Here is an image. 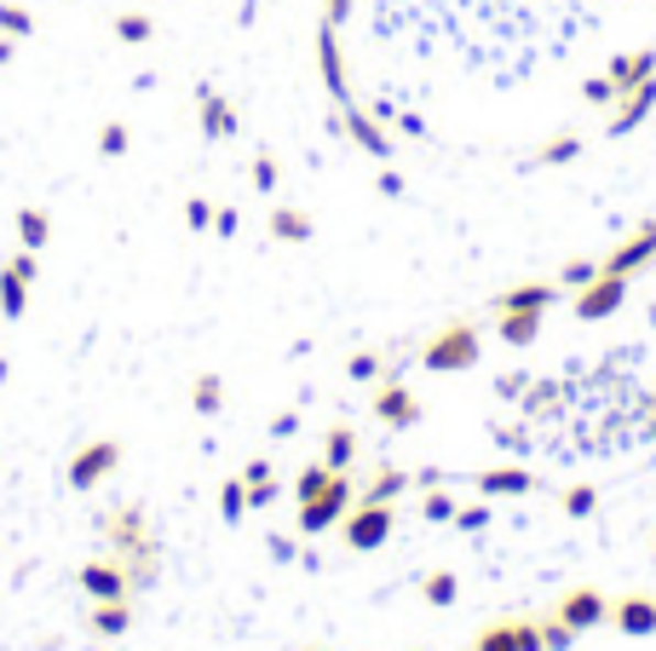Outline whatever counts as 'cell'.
I'll use <instances>...</instances> for the list:
<instances>
[{
  "mask_svg": "<svg viewBox=\"0 0 656 651\" xmlns=\"http://www.w3.org/2000/svg\"><path fill=\"white\" fill-rule=\"evenodd\" d=\"M0 387H7V364H0Z\"/></svg>",
  "mask_w": 656,
  "mask_h": 651,
  "instance_id": "cell-57",
  "label": "cell"
},
{
  "mask_svg": "<svg viewBox=\"0 0 656 651\" xmlns=\"http://www.w3.org/2000/svg\"><path fill=\"white\" fill-rule=\"evenodd\" d=\"M116 467H121V444H116V438H98V444H87L81 456L69 462V485H75V490H98Z\"/></svg>",
  "mask_w": 656,
  "mask_h": 651,
  "instance_id": "cell-7",
  "label": "cell"
},
{
  "mask_svg": "<svg viewBox=\"0 0 656 651\" xmlns=\"http://www.w3.org/2000/svg\"><path fill=\"white\" fill-rule=\"evenodd\" d=\"M656 110V82H639V87H627L622 98H616V110H611V133L622 139V133H634L639 121Z\"/></svg>",
  "mask_w": 656,
  "mask_h": 651,
  "instance_id": "cell-11",
  "label": "cell"
},
{
  "mask_svg": "<svg viewBox=\"0 0 656 651\" xmlns=\"http://www.w3.org/2000/svg\"><path fill=\"white\" fill-rule=\"evenodd\" d=\"M645 415H650V444H656V392H650V404H645Z\"/></svg>",
  "mask_w": 656,
  "mask_h": 651,
  "instance_id": "cell-56",
  "label": "cell"
},
{
  "mask_svg": "<svg viewBox=\"0 0 656 651\" xmlns=\"http://www.w3.org/2000/svg\"><path fill=\"white\" fill-rule=\"evenodd\" d=\"M456 524H461V531H490V508H484V502L456 508Z\"/></svg>",
  "mask_w": 656,
  "mask_h": 651,
  "instance_id": "cell-42",
  "label": "cell"
},
{
  "mask_svg": "<svg viewBox=\"0 0 656 651\" xmlns=\"http://www.w3.org/2000/svg\"><path fill=\"white\" fill-rule=\"evenodd\" d=\"M604 75H611L616 98H622L627 87H639V82H656V46H639V53H622V58H611V64H604Z\"/></svg>",
  "mask_w": 656,
  "mask_h": 651,
  "instance_id": "cell-13",
  "label": "cell"
},
{
  "mask_svg": "<svg viewBox=\"0 0 656 651\" xmlns=\"http://www.w3.org/2000/svg\"><path fill=\"white\" fill-rule=\"evenodd\" d=\"M81 588H87V599H128L133 588H128V565L121 560H92V565H81Z\"/></svg>",
  "mask_w": 656,
  "mask_h": 651,
  "instance_id": "cell-10",
  "label": "cell"
},
{
  "mask_svg": "<svg viewBox=\"0 0 656 651\" xmlns=\"http://www.w3.org/2000/svg\"><path fill=\"white\" fill-rule=\"evenodd\" d=\"M351 7H358V0H322V23H335V30H340V23L351 18Z\"/></svg>",
  "mask_w": 656,
  "mask_h": 651,
  "instance_id": "cell-46",
  "label": "cell"
},
{
  "mask_svg": "<svg viewBox=\"0 0 656 651\" xmlns=\"http://www.w3.org/2000/svg\"><path fill=\"white\" fill-rule=\"evenodd\" d=\"M351 508H358V490H351L346 473H335L317 502H299V536H328V531H340V519H346Z\"/></svg>",
  "mask_w": 656,
  "mask_h": 651,
  "instance_id": "cell-2",
  "label": "cell"
},
{
  "mask_svg": "<svg viewBox=\"0 0 656 651\" xmlns=\"http://www.w3.org/2000/svg\"><path fill=\"white\" fill-rule=\"evenodd\" d=\"M260 479H271V462H248L242 467V485H260Z\"/></svg>",
  "mask_w": 656,
  "mask_h": 651,
  "instance_id": "cell-51",
  "label": "cell"
},
{
  "mask_svg": "<svg viewBox=\"0 0 656 651\" xmlns=\"http://www.w3.org/2000/svg\"><path fill=\"white\" fill-rule=\"evenodd\" d=\"M420 594H426V606H456V594H461V583H456V571H433V577L420 583Z\"/></svg>",
  "mask_w": 656,
  "mask_h": 651,
  "instance_id": "cell-30",
  "label": "cell"
},
{
  "mask_svg": "<svg viewBox=\"0 0 656 651\" xmlns=\"http://www.w3.org/2000/svg\"><path fill=\"white\" fill-rule=\"evenodd\" d=\"M374 421H386L392 433H403V427H415V421H420L415 392L403 387L397 375H386V381H374Z\"/></svg>",
  "mask_w": 656,
  "mask_h": 651,
  "instance_id": "cell-6",
  "label": "cell"
},
{
  "mask_svg": "<svg viewBox=\"0 0 656 651\" xmlns=\"http://www.w3.org/2000/svg\"><path fill=\"white\" fill-rule=\"evenodd\" d=\"M518 404H524L529 421H547V415L565 410V387H559V381H529V392L518 398Z\"/></svg>",
  "mask_w": 656,
  "mask_h": 651,
  "instance_id": "cell-22",
  "label": "cell"
},
{
  "mask_svg": "<svg viewBox=\"0 0 656 651\" xmlns=\"http://www.w3.org/2000/svg\"><path fill=\"white\" fill-rule=\"evenodd\" d=\"M190 410L196 415H219L225 410V381H219V375H201V381L190 387Z\"/></svg>",
  "mask_w": 656,
  "mask_h": 651,
  "instance_id": "cell-27",
  "label": "cell"
},
{
  "mask_svg": "<svg viewBox=\"0 0 656 651\" xmlns=\"http://www.w3.org/2000/svg\"><path fill=\"white\" fill-rule=\"evenodd\" d=\"M593 508H599V490H593V485L565 490V513H570V519H593Z\"/></svg>",
  "mask_w": 656,
  "mask_h": 651,
  "instance_id": "cell-37",
  "label": "cell"
},
{
  "mask_svg": "<svg viewBox=\"0 0 656 651\" xmlns=\"http://www.w3.org/2000/svg\"><path fill=\"white\" fill-rule=\"evenodd\" d=\"M322 462L335 467V473H346L351 462H358V433H351V427H335V433L322 438Z\"/></svg>",
  "mask_w": 656,
  "mask_h": 651,
  "instance_id": "cell-25",
  "label": "cell"
},
{
  "mask_svg": "<svg viewBox=\"0 0 656 651\" xmlns=\"http://www.w3.org/2000/svg\"><path fill=\"white\" fill-rule=\"evenodd\" d=\"M18 237H23V248H35V254H41L46 237H53V219H46L41 208H23L18 214Z\"/></svg>",
  "mask_w": 656,
  "mask_h": 651,
  "instance_id": "cell-29",
  "label": "cell"
},
{
  "mask_svg": "<svg viewBox=\"0 0 656 651\" xmlns=\"http://www.w3.org/2000/svg\"><path fill=\"white\" fill-rule=\"evenodd\" d=\"M0 35H12V41L35 35V18L23 12V7H7V0H0Z\"/></svg>",
  "mask_w": 656,
  "mask_h": 651,
  "instance_id": "cell-35",
  "label": "cell"
},
{
  "mask_svg": "<svg viewBox=\"0 0 656 651\" xmlns=\"http://www.w3.org/2000/svg\"><path fill=\"white\" fill-rule=\"evenodd\" d=\"M7 271H18L23 283H35V278H41V260H35V248H23V254H12V260H7Z\"/></svg>",
  "mask_w": 656,
  "mask_h": 651,
  "instance_id": "cell-43",
  "label": "cell"
},
{
  "mask_svg": "<svg viewBox=\"0 0 656 651\" xmlns=\"http://www.w3.org/2000/svg\"><path fill=\"white\" fill-rule=\"evenodd\" d=\"M105 536H110V547H116V560L162 554V547H156V536H150V519H144V508H116V513L105 519Z\"/></svg>",
  "mask_w": 656,
  "mask_h": 651,
  "instance_id": "cell-4",
  "label": "cell"
},
{
  "mask_svg": "<svg viewBox=\"0 0 656 651\" xmlns=\"http://www.w3.org/2000/svg\"><path fill=\"white\" fill-rule=\"evenodd\" d=\"M276 496H283V490H276V479H260V485H248V508H271Z\"/></svg>",
  "mask_w": 656,
  "mask_h": 651,
  "instance_id": "cell-45",
  "label": "cell"
},
{
  "mask_svg": "<svg viewBox=\"0 0 656 651\" xmlns=\"http://www.w3.org/2000/svg\"><path fill=\"white\" fill-rule=\"evenodd\" d=\"M456 496H449L444 485H426V496H420V519H433V524H456Z\"/></svg>",
  "mask_w": 656,
  "mask_h": 651,
  "instance_id": "cell-26",
  "label": "cell"
},
{
  "mask_svg": "<svg viewBox=\"0 0 656 651\" xmlns=\"http://www.w3.org/2000/svg\"><path fill=\"white\" fill-rule=\"evenodd\" d=\"M542 640H547V651H570V645H576V629L553 617V622H542Z\"/></svg>",
  "mask_w": 656,
  "mask_h": 651,
  "instance_id": "cell-39",
  "label": "cell"
},
{
  "mask_svg": "<svg viewBox=\"0 0 656 651\" xmlns=\"http://www.w3.org/2000/svg\"><path fill=\"white\" fill-rule=\"evenodd\" d=\"M271 560H276V565H288V560H299V547L283 542V536H271Z\"/></svg>",
  "mask_w": 656,
  "mask_h": 651,
  "instance_id": "cell-50",
  "label": "cell"
},
{
  "mask_svg": "<svg viewBox=\"0 0 656 651\" xmlns=\"http://www.w3.org/2000/svg\"><path fill=\"white\" fill-rule=\"evenodd\" d=\"M576 156H582V139H576V133H559V139H547L524 167H565V162H576Z\"/></svg>",
  "mask_w": 656,
  "mask_h": 651,
  "instance_id": "cell-24",
  "label": "cell"
},
{
  "mask_svg": "<svg viewBox=\"0 0 656 651\" xmlns=\"http://www.w3.org/2000/svg\"><path fill=\"white\" fill-rule=\"evenodd\" d=\"M328 479H335V467H328V462H311V467L294 479V496H299V502H317V496L328 490Z\"/></svg>",
  "mask_w": 656,
  "mask_h": 651,
  "instance_id": "cell-31",
  "label": "cell"
},
{
  "mask_svg": "<svg viewBox=\"0 0 656 651\" xmlns=\"http://www.w3.org/2000/svg\"><path fill=\"white\" fill-rule=\"evenodd\" d=\"M622 300H627V278H616V271H599L588 289H576V317L599 323V317L622 312Z\"/></svg>",
  "mask_w": 656,
  "mask_h": 651,
  "instance_id": "cell-5",
  "label": "cell"
},
{
  "mask_svg": "<svg viewBox=\"0 0 656 651\" xmlns=\"http://www.w3.org/2000/svg\"><path fill=\"white\" fill-rule=\"evenodd\" d=\"M340 110H346V116H340V128L351 133V144H358V150H369V156H381V162H386V156H392V139L381 133V121H374L369 110H358V105H340Z\"/></svg>",
  "mask_w": 656,
  "mask_h": 651,
  "instance_id": "cell-12",
  "label": "cell"
},
{
  "mask_svg": "<svg viewBox=\"0 0 656 651\" xmlns=\"http://www.w3.org/2000/svg\"><path fill=\"white\" fill-rule=\"evenodd\" d=\"M472 651H547V640L536 622H495V629L478 634Z\"/></svg>",
  "mask_w": 656,
  "mask_h": 651,
  "instance_id": "cell-9",
  "label": "cell"
},
{
  "mask_svg": "<svg viewBox=\"0 0 656 651\" xmlns=\"http://www.w3.org/2000/svg\"><path fill=\"white\" fill-rule=\"evenodd\" d=\"M611 617H616V629H622V634H656V599H645V594L622 599Z\"/></svg>",
  "mask_w": 656,
  "mask_h": 651,
  "instance_id": "cell-21",
  "label": "cell"
},
{
  "mask_svg": "<svg viewBox=\"0 0 656 651\" xmlns=\"http://www.w3.org/2000/svg\"><path fill=\"white\" fill-rule=\"evenodd\" d=\"M317 69H322V87L335 105H351V82H346V58H340V30L322 23L317 30Z\"/></svg>",
  "mask_w": 656,
  "mask_h": 651,
  "instance_id": "cell-8",
  "label": "cell"
},
{
  "mask_svg": "<svg viewBox=\"0 0 656 651\" xmlns=\"http://www.w3.org/2000/svg\"><path fill=\"white\" fill-rule=\"evenodd\" d=\"M340 536H346V547H358V554H374V547H386V542H392V508L358 502V508L340 519Z\"/></svg>",
  "mask_w": 656,
  "mask_h": 651,
  "instance_id": "cell-3",
  "label": "cell"
},
{
  "mask_svg": "<svg viewBox=\"0 0 656 651\" xmlns=\"http://www.w3.org/2000/svg\"><path fill=\"white\" fill-rule=\"evenodd\" d=\"M582 98H588V105H616L611 75H593V82H582Z\"/></svg>",
  "mask_w": 656,
  "mask_h": 651,
  "instance_id": "cell-41",
  "label": "cell"
},
{
  "mask_svg": "<svg viewBox=\"0 0 656 651\" xmlns=\"http://www.w3.org/2000/svg\"><path fill=\"white\" fill-rule=\"evenodd\" d=\"M254 185L260 191H276V162L271 156H254Z\"/></svg>",
  "mask_w": 656,
  "mask_h": 651,
  "instance_id": "cell-48",
  "label": "cell"
},
{
  "mask_svg": "<svg viewBox=\"0 0 656 651\" xmlns=\"http://www.w3.org/2000/svg\"><path fill=\"white\" fill-rule=\"evenodd\" d=\"M409 185H403V173H381V196H403Z\"/></svg>",
  "mask_w": 656,
  "mask_h": 651,
  "instance_id": "cell-52",
  "label": "cell"
},
{
  "mask_svg": "<svg viewBox=\"0 0 656 651\" xmlns=\"http://www.w3.org/2000/svg\"><path fill=\"white\" fill-rule=\"evenodd\" d=\"M403 490H409V473H403V467H374V479L358 490V502H381V508H392Z\"/></svg>",
  "mask_w": 656,
  "mask_h": 651,
  "instance_id": "cell-18",
  "label": "cell"
},
{
  "mask_svg": "<svg viewBox=\"0 0 656 651\" xmlns=\"http://www.w3.org/2000/svg\"><path fill=\"white\" fill-rule=\"evenodd\" d=\"M495 335L507 346H536L542 340V312H495Z\"/></svg>",
  "mask_w": 656,
  "mask_h": 651,
  "instance_id": "cell-17",
  "label": "cell"
},
{
  "mask_svg": "<svg viewBox=\"0 0 656 651\" xmlns=\"http://www.w3.org/2000/svg\"><path fill=\"white\" fill-rule=\"evenodd\" d=\"M128 629H133V606H128V599H92V634L116 640Z\"/></svg>",
  "mask_w": 656,
  "mask_h": 651,
  "instance_id": "cell-19",
  "label": "cell"
},
{
  "mask_svg": "<svg viewBox=\"0 0 656 651\" xmlns=\"http://www.w3.org/2000/svg\"><path fill=\"white\" fill-rule=\"evenodd\" d=\"M219 513H225V524H237V519L248 513V485H242V479H225V490H219Z\"/></svg>",
  "mask_w": 656,
  "mask_h": 651,
  "instance_id": "cell-33",
  "label": "cell"
},
{
  "mask_svg": "<svg viewBox=\"0 0 656 651\" xmlns=\"http://www.w3.org/2000/svg\"><path fill=\"white\" fill-rule=\"evenodd\" d=\"M420 364L433 369V375L472 369L478 364V329H472V323H444V329L420 346Z\"/></svg>",
  "mask_w": 656,
  "mask_h": 651,
  "instance_id": "cell-1",
  "label": "cell"
},
{
  "mask_svg": "<svg viewBox=\"0 0 656 651\" xmlns=\"http://www.w3.org/2000/svg\"><path fill=\"white\" fill-rule=\"evenodd\" d=\"M369 116H374V121H397V110H392V98H374V105H369Z\"/></svg>",
  "mask_w": 656,
  "mask_h": 651,
  "instance_id": "cell-54",
  "label": "cell"
},
{
  "mask_svg": "<svg viewBox=\"0 0 656 651\" xmlns=\"http://www.w3.org/2000/svg\"><path fill=\"white\" fill-rule=\"evenodd\" d=\"M237 225H242L237 208H214V231H219V237H237Z\"/></svg>",
  "mask_w": 656,
  "mask_h": 651,
  "instance_id": "cell-49",
  "label": "cell"
},
{
  "mask_svg": "<svg viewBox=\"0 0 656 651\" xmlns=\"http://www.w3.org/2000/svg\"><path fill=\"white\" fill-rule=\"evenodd\" d=\"M0 312H7V317L30 312V283H23L18 271H0Z\"/></svg>",
  "mask_w": 656,
  "mask_h": 651,
  "instance_id": "cell-28",
  "label": "cell"
},
{
  "mask_svg": "<svg viewBox=\"0 0 656 651\" xmlns=\"http://www.w3.org/2000/svg\"><path fill=\"white\" fill-rule=\"evenodd\" d=\"M311 651H328V645H311Z\"/></svg>",
  "mask_w": 656,
  "mask_h": 651,
  "instance_id": "cell-58",
  "label": "cell"
},
{
  "mask_svg": "<svg viewBox=\"0 0 656 651\" xmlns=\"http://www.w3.org/2000/svg\"><path fill=\"white\" fill-rule=\"evenodd\" d=\"M311 231H317V225L299 208H271V237L276 242H311Z\"/></svg>",
  "mask_w": 656,
  "mask_h": 651,
  "instance_id": "cell-23",
  "label": "cell"
},
{
  "mask_svg": "<svg viewBox=\"0 0 656 651\" xmlns=\"http://www.w3.org/2000/svg\"><path fill=\"white\" fill-rule=\"evenodd\" d=\"M559 622H570L576 634L599 629V622H604V594H593V588H576V594H565V599H559Z\"/></svg>",
  "mask_w": 656,
  "mask_h": 651,
  "instance_id": "cell-14",
  "label": "cell"
},
{
  "mask_svg": "<svg viewBox=\"0 0 656 651\" xmlns=\"http://www.w3.org/2000/svg\"><path fill=\"white\" fill-rule=\"evenodd\" d=\"M397 128L409 133V139H426V121H420V116H397Z\"/></svg>",
  "mask_w": 656,
  "mask_h": 651,
  "instance_id": "cell-53",
  "label": "cell"
},
{
  "mask_svg": "<svg viewBox=\"0 0 656 651\" xmlns=\"http://www.w3.org/2000/svg\"><path fill=\"white\" fill-rule=\"evenodd\" d=\"M294 433H299V415H294V410L271 415V438H294Z\"/></svg>",
  "mask_w": 656,
  "mask_h": 651,
  "instance_id": "cell-47",
  "label": "cell"
},
{
  "mask_svg": "<svg viewBox=\"0 0 656 651\" xmlns=\"http://www.w3.org/2000/svg\"><path fill=\"white\" fill-rule=\"evenodd\" d=\"M196 105H201V133L208 139H231L237 133V110L225 105L214 87H196Z\"/></svg>",
  "mask_w": 656,
  "mask_h": 651,
  "instance_id": "cell-16",
  "label": "cell"
},
{
  "mask_svg": "<svg viewBox=\"0 0 656 651\" xmlns=\"http://www.w3.org/2000/svg\"><path fill=\"white\" fill-rule=\"evenodd\" d=\"M524 392H529V375H524V369H507V375H495V398H507V404H518Z\"/></svg>",
  "mask_w": 656,
  "mask_h": 651,
  "instance_id": "cell-38",
  "label": "cell"
},
{
  "mask_svg": "<svg viewBox=\"0 0 656 651\" xmlns=\"http://www.w3.org/2000/svg\"><path fill=\"white\" fill-rule=\"evenodd\" d=\"M593 278H599V260H570V265L559 271V289H570V294H576V289H588Z\"/></svg>",
  "mask_w": 656,
  "mask_h": 651,
  "instance_id": "cell-36",
  "label": "cell"
},
{
  "mask_svg": "<svg viewBox=\"0 0 656 651\" xmlns=\"http://www.w3.org/2000/svg\"><path fill=\"white\" fill-rule=\"evenodd\" d=\"M128 128H121V121H110V128L105 133H98V150H105V156H128Z\"/></svg>",
  "mask_w": 656,
  "mask_h": 651,
  "instance_id": "cell-40",
  "label": "cell"
},
{
  "mask_svg": "<svg viewBox=\"0 0 656 651\" xmlns=\"http://www.w3.org/2000/svg\"><path fill=\"white\" fill-rule=\"evenodd\" d=\"M346 375H351V381H386V358L381 352H351V364H346Z\"/></svg>",
  "mask_w": 656,
  "mask_h": 651,
  "instance_id": "cell-32",
  "label": "cell"
},
{
  "mask_svg": "<svg viewBox=\"0 0 656 651\" xmlns=\"http://www.w3.org/2000/svg\"><path fill=\"white\" fill-rule=\"evenodd\" d=\"M472 485L484 496H524V490H536V479H529L524 467H490V473H478Z\"/></svg>",
  "mask_w": 656,
  "mask_h": 651,
  "instance_id": "cell-20",
  "label": "cell"
},
{
  "mask_svg": "<svg viewBox=\"0 0 656 651\" xmlns=\"http://www.w3.org/2000/svg\"><path fill=\"white\" fill-rule=\"evenodd\" d=\"M0 64H12V35H0Z\"/></svg>",
  "mask_w": 656,
  "mask_h": 651,
  "instance_id": "cell-55",
  "label": "cell"
},
{
  "mask_svg": "<svg viewBox=\"0 0 656 651\" xmlns=\"http://www.w3.org/2000/svg\"><path fill=\"white\" fill-rule=\"evenodd\" d=\"M185 219H190V231H208V225H214V208L201 203V196H190V203H185Z\"/></svg>",
  "mask_w": 656,
  "mask_h": 651,
  "instance_id": "cell-44",
  "label": "cell"
},
{
  "mask_svg": "<svg viewBox=\"0 0 656 651\" xmlns=\"http://www.w3.org/2000/svg\"><path fill=\"white\" fill-rule=\"evenodd\" d=\"M116 35L128 41V46H139V41H150V35H156V23H150L144 12H121V18H116Z\"/></svg>",
  "mask_w": 656,
  "mask_h": 651,
  "instance_id": "cell-34",
  "label": "cell"
},
{
  "mask_svg": "<svg viewBox=\"0 0 656 651\" xmlns=\"http://www.w3.org/2000/svg\"><path fill=\"white\" fill-rule=\"evenodd\" d=\"M559 300V283H518L507 294H495V312H547Z\"/></svg>",
  "mask_w": 656,
  "mask_h": 651,
  "instance_id": "cell-15",
  "label": "cell"
}]
</instances>
